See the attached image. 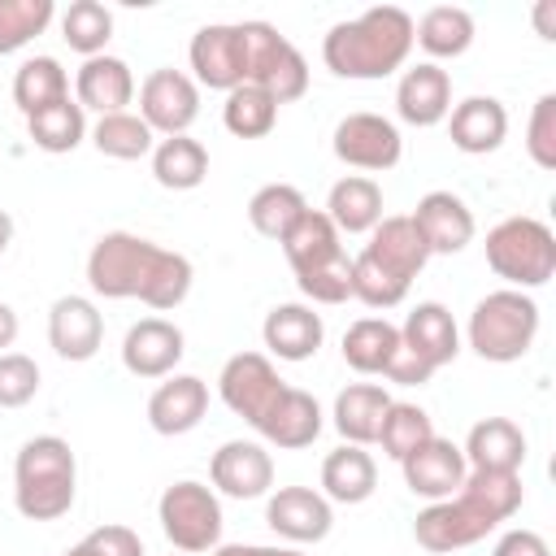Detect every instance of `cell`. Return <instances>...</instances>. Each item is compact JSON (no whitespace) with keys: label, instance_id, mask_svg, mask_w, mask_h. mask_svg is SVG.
<instances>
[{"label":"cell","instance_id":"cell-36","mask_svg":"<svg viewBox=\"0 0 556 556\" xmlns=\"http://www.w3.org/2000/svg\"><path fill=\"white\" fill-rule=\"evenodd\" d=\"M70 96V74L61 70L56 56H26L13 74V104L22 109V117L56 104Z\"/></svg>","mask_w":556,"mask_h":556},{"label":"cell","instance_id":"cell-11","mask_svg":"<svg viewBox=\"0 0 556 556\" xmlns=\"http://www.w3.org/2000/svg\"><path fill=\"white\" fill-rule=\"evenodd\" d=\"M282 387H287V382L278 378V369H274V361H269L265 352H239V356H230V361L222 365V374H217V395H222V404H226L235 417H243L248 426L261 421V413L278 400Z\"/></svg>","mask_w":556,"mask_h":556},{"label":"cell","instance_id":"cell-7","mask_svg":"<svg viewBox=\"0 0 556 556\" xmlns=\"http://www.w3.org/2000/svg\"><path fill=\"white\" fill-rule=\"evenodd\" d=\"M243 26V83L269 91L282 104L308 91V61L300 48L269 22H239Z\"/></svg>","mask_w":556,"mask_h":556},{"label":"cell","instance_id":"cell-15","mask_svg":"<svg viewBox=\"0 0 556 556\" xmlns=\"http://www.w3.org/2000/svg\"><path fill=\"white\" fill-rule=\"evenodd\" d=\"M265 521L287 543H321L334 526V508L313 486H278L265 504Z\"/></svg>","mask_w":556,"mask_h":556},{"label":"cell","instance_id":"cell-32","mask_svg":"<svg viewBox=\"0 0 556 556\" xmlns=\"http://www.w3.org/2000/svg\"><path fill=\"white\" fill-rule=\"evenodd\" d=\"M413 43L439 65L452 56H465L473 43V17L460 4H434L421 13V22H413Z\"/></svg>","mask_w":556,"mask_h":556},{"label":"cell","instance_id":"cell-6","mask_svg":"<svg viewBox=\"0 0 556 556\" xmlns=\"http://www.w3.org/2000/svg\"><path fill=\"white\" fill-rule=\"evenodd\" d=\"M486 265L513 291H534L556 274V235L539 217H504L486 230Z\"/></svg>","mask_w":556,"mask_h":556},{"label":"cell","instance_id":"cell-19","mask_svg":"<svg viewBox=\"0 0 556 556\" xmlns=\"http://www.w3.org/2000/svg\"><path fill=\"white\" fill-rule=\"evenodd\" d=\"M395 113L408 126H439L452 113V74L434 61H417L395 83Z\"/></svg>","mask_w":556,"mask_h":556},{"label":"cell","instance_id":"cell-10","mask_svg":"<svg viewBox=\"0 0 556 556\" xmlns=\"http://www.w3.org/2000/svg\"><path fill=\"white\" fill-rule=\"evenodd\" d=\"M139 117L152 126V135H187L200 117V87L182 70H152L139 83Z\"/></svg>","mask_w":556,"mask_h":556},{"label":"cell","instance_id":"cell-25","mask_svg":"<svg viewBox=\"0 0 556 556\" xmlns=\"http://www.w3.org/2000/svg\"><path fill=\"white\" fill-rule=\"evenodd\" d=\"M261 339L278 361L300 365V361L317 356L326 326H321V313H313L308 304H274L261 321Z\"/></svg>","mask_w":556,"mask_h":556},{"label":"cell","instance_id":"cell-44","mask_svg":"<svg viewBox=\"0 0 556 556\" xmlns=\"http://www.w3.org/2000/svg\"><path fill=\"white\" fill-rule=\"evenodd\" d=\"M526 152L539 169H556V91H543L526 122Z\"/></svg>","mask_w":556,"mask_h":556},{"label":"cell","instance_id":"cell-18","mask_svg":"<svg viewBox=\"0 0 556 556\" xmlns=\"http://www.w3.org/2000/svg\"><path fill=\"white\" fill-rule=\"evenodd\" d=\"M187 352V339L165 317H143L122 339V365L135 378H169Z\"/></svg>","mask_w":556,"mask_h":556},{"label":"cell","instance_id":"cell-22","mask_svg":"<svg viewBox=\"0 0 556 556\" xmlns=\"http://www.w3.org/2000/svg\"><path fill=\"white\" fill-rule=\"evenodd\" d=\"M74 100L83 104V113L87 109L100 113V117L126 113V104L135 100V74H130V65L122 56H109V52L87 56L78 65V74H74Z\"/></svg>","mask_w":556,"mask_h":556},{"label":"cell","instance_id":"cell-39","mask_svg":"<svg viewBox=\"0 0 556 556\" xmlns=\"http://www.w3.org/2000/svg\"><path fill=\"white\" fill-rule=\"evenodd\" d=\"M304 208H308V200L300 195V187H291V182H265V187L248 200V222H252L256 235H265V239L278 243V239L300 222Z\"/></svg>","mask_w":556,"mask_h":556},{"label":"cell","instance_id":"cell-20","mask_svg":"<svg viewBox=\"0 0 556 556\" xmlns=\"http://www.w3.org/2000/svg\"><path fill=\"white\" fill-rule=\"evenodd\" d=\"M321 404L308 395V391H300V387H282L278 391V400L261 413V421L252 426L265 443H274V447H282V452H300V447H313V439L321 434Z\"/></svg>","mask_w":556,"mask_h":556},{"label":"cell","instance_id":"cell-24","mask_svg":"<svg viewBox=\"0 0 556 556\" xmlns=\"http://www.w3.org/2000/svg\"><path fill=\"white\" fill-rule=\"evenodd\" d=\"M465 465L482 473H521L526 465V434L508 417H482L465 434Z\"/></svg>","mask_w":556,"mask_h":556},{"label":"cell","instance_id":"cell-29","mask_svg":"<svg viewBox=\"0 0 556 556\" xmlns=\"http://www.w3.org/2000/svg\"><path fill=\"white\" fill-rule=\"evenodd\" d=\"M321 213L330 217V226L339 235H369L382 222V187L365 174H348L330 187Z\"/></svg>","mask_w":556,"mask_h":556},{"label":"cell","instance_id":"cell-2","mask_svg":"<svg viewBox=\"0 0 556 556\" xmlns=\"http://www.w3.org/2000/svg\"><path fill=\"white\" fill-rule=\"evenodd\" d=\"M526 500V486H521V473H482V469H469L460 491L439 500V504H426L413 521V539L443 556V552H460V547H473L482 543L500 521H508Z\"/></svg>","mask_w":556,"mask_h":556},{"label":"cell","instance_id":"cell-28","mask_svg":"<svg viewBox=\"0 0 556 556\" xmlns=\"http://www.w3.org/2000/svg\"><path fill=\"white\" fill-rule=\"evenodd\" d=\"M387 408H391L387 387H378V382H348L334 395V413L330 417H334V430L343 434V443L369 447V443H378Z\"/></svg>","mask_w":556,"mask_h":556},{"label":"cell","instance_id":"cell-16","mask_svg":"<svg viewBox=\"0 0 556 556\" xmlns=\"http://www.w3.org/2000/svg\"><path fill=\"white\" fill-rule=\"evenodd\" d=\"M408 217H413V226H417V235H421L430 256L465 252L473 243V230H478L469 204L460 195H452V191H426Z\"/></svg>","mask_w":556,"mask_h":556},{"label":"cell","instance_id":"cell-35","mask_svg":"<svg viewBox=\"0 0 556 556\" xmlns=\"http://www.w3.org/2000/svg\"><path fill=\"white\" fill-rule=\"evenodd\" d=\"M395 348H400V326H391L387 317H361L343 330V361L356 374H387Z\"/></svg>","mask_w":556,"mask_h":556},{"label":"cell","instance_id":"cell-31","mask_svg":"<svg viewBox=\"0 0 556 556\" xmlns=\"http://www.w3.org/2000/svg\"><path fill=\"white\" fill-rule=\"evenodd\" d=\"M378 491V465L365 447L343 443L321 460V495L330 504H365Z\"/></svg>","mask_w":556,"mask_h":556},{"label":"cell","instance_id":"cell-17","mask_svg":"<svg viewBox=\"0 0 556 556\" xmlns=\"http://www.w3.org/2000/svg\"><path fill=\"white\" fill-rule=\"evenodd\" d=\"M48 343L61 361H91L104 343V313L87 295H61L48 308Z\"/></svg>","mask_w":556,"mask_h":556},{"label":"cell","instance_id":"cell-37","mask_svg":"<svg viewBox=\"0 0 556 556\" xmlns=\"http://www.w3.org/2000/svg\"><path fill=\"white\" fill-rule=\"evenodd\" d=\"M222 126L235 135V139H265L274 126H278V100L252 83L226 91V104H222Z\"/></svg>","mask_w":556,"mask_h":556},{"label":"cell","instance_id":"cell-8","mask_svg":"<svg viewBox=\"0 0 556 556\" xmlns=\"http://www.w3.org/2000/svg\"><path fill=\"white\" fill-rule=\"evenodd\" d=\"M156 521L165 530V539L182 552V556H200V552H213L222 543V500L213 486L195 482V478H182V482H169L156 500Z\"/></svg>","mask_w":556,"mask_h":556},{"label":"cell","instance_id":"cell-14","mask_svg":"<svg viewBox=\"0 0 556 556\" xmlns=\"http://www.w3.org/2000/svg\"><path fill=\"white\" fill-rule=\"evenodd\" d=\"M400 469H404V486H408L413 495L430 500V504L456 495L460 482H465V473H469L465 452H460L452 439H443V434H430L417 452H408V456L400 460Z\"/></svg>","mask_w":556,"mask_h":556},{"label":"cell","instance_id":"cell-3","mask_svg":"<svg viewBox=\"0 0 556 556\" xmlns=\"http://www.w3.org/2000/svg\"><path fill=\"white\" fill-rule=\"evenodd\" d=\"M413 52V17L395 4L365 9L352 22H334L321 39V61L334 78H391L395 70L408 65Z\"/></svg>","mask_w":556,"mask_h":556},{"label":"cell","instance_id":"cell-27","mask_svg":"<svg viewBox=\"0 0 556 556\" xmlns=\"http://www.w3.org/2000/svg\"><path fill=\"white\" fill-rule=\"evenodd\" d=\"M361 252H365L369 261H378L387 274L404 278L408 287H413V278H417V274L426 269V261H430V252H426V243H421L413 217H382V222L369 230V243H365Z\"/></svg>","mask_w":556,"mask_h":556},{"label":"cell","instance_id":"cell-50","mask_svg":"<svg viewBox=\"0 0 556 556\" xmlns=\"http://www.w3.org/2000/svg\"><path fill=\"white\" fill-rule=\"evenodd\" d=\"M213 556H304L300 547H269V543H217Z\"/></svg>","mask_w":556,"mask_h":556},{"label":"cell","instance_id":"cell-30","mask_svg":"<svg viewBox=\"0 0 556 556\" xmlns=\"http://www.w3.org/2000/svg\"><path fill=\"white\" fill-rule=\"evenodd\" d=\"M278 243H282V256H287V265H291L295 278L300 274H313V269H321V265H330V261L343 256L339 230L330 226V217L321 208H304L300 222Z\"/></svg>","mask_w":556,"mask_h":556},{"label":"cell","instance_id":"cell-4","mask_svg":"<svg viewBox=\"0 0 556 556\" xmlns=\"http://www.w3.org/2000/svg\"><path fill=\"white\" fill-rule=\"evenodd\" d=\"M78 460L61 434H35L13 460V504L26 521H56L74 508Z\"/></svg>","mask_w":556,"mask_h":556},{"label":"cell","instance_id":"cell-33","mask_svg":"<svg viewBox=\"0 0 556 556\" xmlns=\"http://www.w3.org/2000/svg\"><path fill=\"white\" fill-rule=\"evenodd\" d=\"M152 178L165 191H195L208 178V152H204V143L191 139V135L156 139V148H152Z\"/></svg>","mask_w":556,"mask_h":556},{"label":"cell","instance_id":"cell-12","mask_svg":"<svg viewBox=\"0 0 556 556\" xmlns=\"http://www.w3.org/2000/svg\"><path fill=\"white\" fill-rule=\"evenodd\" d=\"M195 87L208 91H235L243 87V26L239 22H213L191 35L187 48Z\"/></svg>","mask_w":556,"mask_h":556},{"label":"cell","instance_id":"cell-21","mask_svg":"<svg viewBox=\"0 0 556 556\" xmlns=\"http://www.w3.org/2000/svg\"><path fill=\"white\" fill-rule=\"evenodd\" d=\"M204 413H208V382L195 374H169L148 395V426L165 439L195 430L204 421Z\"/></svg>","mask_w":556,"mask_h":556},{"label":"cell","instance_id":"cell-43","mask_svg":"<svg viewBox=\"0 0 556 556\" xmlns=\"http://www.w3.org/2000/svg\"><path fill=\"white\" fill-rule=\"evenodd\" d=\"M404 295H408V282L404 278H395V274H387L378 261H369L365 252H356L352 256V300H361L365 308H395V304H404Z\"/></svg>","mask_w":556,"mask_h":556},{"label":"cell","instance_id":"cell-13","mask_svg":"<svg viewBox=\"0 0 556 556\" xmlns=\"http://www.w3.org/2000/svg\"><path fill=\"white\" fill-rule=\"evenodd\" d=\"M208 478L230 500H261L274 486V456L256 439H226L208 460Z\"/></svg>","mask_w":556,"mask_h":556},{"label":"cell","instance_id":"cell-34","mask_svg":"<svg viewBox=\"0 0 556 556\" xmlns=\"http://www.w3.org/2000/svg\"><path fill=\"white\" fill-rule=\"evenodd\" d=\"M26 135H30V143H35L39 152H52V156L74 152V148L87 139V113H83V104H78L74 96H65V100H56V104L30 113V117H26Z\"/></svg>","mask_w":556,"mask_h":556},{"label":"cell","instance_id":"cell-49","mask_svg":"<svg viewBox=\"0 0 556 556\" xmlns=\"http://www.w3.org/2000/svg\"><path fill=\"white\" fill-rule=\"evenodd\" d=\"M491 556H552V547H547V539L539 530L517 526V530H504L500 534V543H495Z\"/></svg>","mask_w":556,"mask_h":556},{"label":"cell","instance_id":"cell-9","mask_svg":"<svg viewBox=\"0 0 556 556\" xmlns=\"http://www.w3.org/2000/svg\"><path fill=\"white\" fill-rule=\"evenodd\" d=\"M330 148H334V156L343 165L369 169V174H382V169L400 165V156H404L400 126L391 117H382V113H369V109L339 117V126L330 135Z\"/></svg>","mask_w":556,"mask_h":556},{"label":"cell","instance_id":"cell-47","mask_svg":"<svg viewBox=\"0 0 556 556\" xmlns=\"http://www.w3.org/2000/svg\"><path fill=\"white\" fill-rule=\"evenodd\" d=\"M65 556H143V539L130 526H96Z\"/></svg>","mask_w":556,"mask_h":556},{"label":"cell","instance_id":"cell-46","mask_svg":"<svg viewBox=\"0 0 556 556\" xmlns=\"http://www.w3.org/2000/svg\"><path fill=\"white\" fill-rule=\"evenodd\" d=\"M295 287L313 304H343V300H352V256L343 252L339 261H330V265H321L313 274H300Z\"/></svg>","mask_w":556,"mask_h":556},{"label":"cell","instance_id":"cell-23","mask_svg":"<svg viewBox=\"0 0 556 556\" xmlns=\"http://www.w3.org/2000/svg\"><path fill=\"white\" fill-rule=\"evenodd\" d=\"M447 135L465 156H486L508 139V109L495 96H465L447 113Z\"/></svg>","mask_w":556,"mask_h":556},{"label":"cell","instance_id":"cell-52","mask_svg":"<svg viewBox=\"0 0 556 556\" xmlns=\"http://www.w3.org/2000/svg\"><path fill=\"white\" fill-rule=\"evenodd\" d=\"M9 243H13V217L0 208V256L9 252Z\"/></svg>","mask_w":556,"mask_h":556},{"label":"cell","instance_id":"cell-5","mask_svg":"<svg viewBox=\"0 0 556 556\" xmlns=\"http://www.w3.org/2000/svg\"><path fill=\"white\" fill-rule=\"evenodd\" d=\"M465 339L491 365L521 361L539 339V304H534V295L530 291H513V287H500V291L482 295L473 304V313H469Z\"/></svg>","mask_w":556,"mask_h":556},{"label":"cell","instance_id":"cell-38","mask_svg":"<svg viewBox=\"0 0 556 556\" xmlns=\"http://www.w3.org/2000/svg\"><path fill=\"white\" fill-rule=\"evenodd\" d=\"M91 143L100 156H113V161H139V156H152L156 148V135L152 126L139 117V113H109L91 126Z\"/></svg>","mask_w":556,"mask_h":556},{"label":"cell","instance_id":"cell-26","mask_svg":"<svg viewBox=\"0 0 556 556\" xmlns=\"http://www.w3.org/2000/svg\"><path fill=\"white\" fill-rule=\"evenodd\" d=\"M400 343H404L413 356H421L430 369H443V365H452L456 352H460V330H456V317H452L439 300H421V304L404 317Z\"/></svg>","mask_w":556,"mask_h":556},{"label":"cell","instance_id":"cell-51","mask_svg":"<svg viewBox=\"0 0 556 556\" xmlns=\"http://www.w3.org/2000/svg\"><path fill=\"white\" fill-rule=\"evenodd\" d=\"M13 339H17V313H13V304L0 300V352H9Z\"/></svg>","mask_w":556,"mask_h":556},{"label":"cell","instance_id":"cell-41","mask_svg":"<svg viewBox=\"0 0 556 556\" xmlns=\"http://www.w3.org/2000/svg\"><path fill=\"white\" fill-rule=\"evenodd\" d=\"M430 434H434V421H430V413H426L421 404L391 400V408H387V417H382V430H378V443H382V452L400 465V460H404L408 452H417Z\"/></svg>","mask_w":556,"mask_h":556},{"label":"cell","instance_id":"cell-40","mask_svg":"<svg viewBox=\"0 0 556 556\" xmlns=\"http://www.w3.org/2000/svg\"><path fill=\"white\" fill-rule=\"evenodd\" d=\"M61 39L70 43V52H78L83 61L87 56H100L113 39V13L100 4V0H74L65 13H61Z\"/></svg>","mask_w":556,"mask_h":556},{"label":"cell","instance_id":"cell-45","mask_svg":"<svg viewBox=\"0 0 556 556\" xmlns=\"http://www.w3.org/2000/svg\"><path fill=\"white\" fill-rule=\"evenodd\" d=\"M39 395V365L26 352H0V408H22Z\"/></svg>","mask_w":556,"mask_h":556},{"label":"cell","instance_id":"cell-1","mask_svg":"<svg viewBox=\"0 0 556 556\" xmlns=\"http://www.w3.org/2000/svg\"><path fill=\"white\" fill-rule=\"evenodd\" d=\"M191 261L130 230H109L87 252V287L104 300H139L156 313L178 308L191 295Z\"/></svg>","mask_w":556,"mask_h":556},{"label":"cell","instance_id":"cell-42","mask_svg":"<svg viewBox=\"0 0 556 556\" xmlns=\"http://www.w3.org/2000/svg\"><path fill=\"white\" fill-rule=\"evenodd\" d=\"M56 17L52 0H0V56L22 52L30 39H39Z\"/></svg>","mask_w":556,"mask_h":556},{"label":"cell","instance_id":"cell-48","mask_svg":"<svg viewBox=\"0 0 556 556\" xmlns=\"http://www.w3.org/2000/svg\"><path fill=\"white\" fill-rule=\"evenodd\" d=\"M382 378H391L395 387H421V382H430V378H434V369H430V365H426L421 356H413V352H408V348L400 343Z\"/></svg>","mask_w":556,"mask_h":556},{"label":"cell","instance_id":"cell-53","mask_svg":"<svg viewBox=\"0 0 556 556\" xmlns=\"http://www.w3.org/2000/svg\"><path fill=\"white\" fill-rule=\"evenodd\" d=\"M547 17H552V0H543V4L534 9V22H539V30H543V39H552V30H547Z\"/></svg>","mask_w":556,"mask_h":556}]
</instances>
